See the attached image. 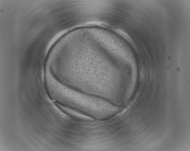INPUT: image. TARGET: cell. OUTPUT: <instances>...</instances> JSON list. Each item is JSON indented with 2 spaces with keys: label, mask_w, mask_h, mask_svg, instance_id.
<instances>
[{
  "label": "cell",
  "mask_w": 190,
  "mask_h": 151,
  "mask_svg": "<svg viewBox=\"0 0 190 151\" xmlns=\"http://www.w3.org/2000/svg\"><path fill=\"white\" fill-rule=\"evenodd\" d=\"M48 93L56 101L96 119H107L117 112V107L108 101L72 88L59 81L51 84Z\"/></svg>",
  "instance_id": "obj_1"
}]
</instances>
